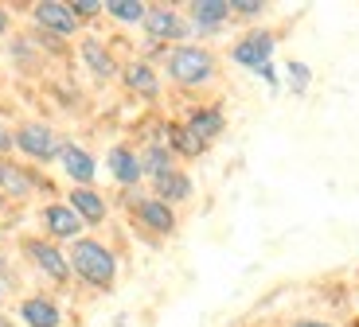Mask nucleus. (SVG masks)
I'll use <instances>...</instances> for the list:
<instances>
[{
    "instance_id": "nucleus-1",
    "label": "nucleus",
    "mask_w": 359,
    "mask_h": 327,
    "mask_svg": "<svg viewBox=\"0 0 359 327\" xmlns=\"http://www.w3.org/2000/svg\"><path fill=\"white\" fill-rule=\"evenodd\" d=\"M164 74L180 90H203L219 78V59L203 43H180L168 47V55H164Z\"/></svg>"
},
{
    "instance_id": "nucleus-2",
    "label": "nucleus",
    "mask_w": 359,
    "mask_h": 327,
    "mask_svg": "<svg viewBox=\"0 0 359 327\" xmlns=\"http://www.w3.org/2000/svg\"><path fill=\"white\" fill-rule=\"evenodd\" d=\"M67 261H71V273L79 277L82 284H90V288H98V292L114 288V281H117V253L106 246V242H98V238L71 242Z\"/></svg>"
},
{
    "instance_id": "nucleus-3",
    "label": "nucleus",
    "mask_w": 359,
    "mask_h": 327,
    "mask_svg": "<svg viewBox=\"0 0 359 327\" xmlns=\"http://www.w3.org/2000/svg\"><path fill=\"white\" fill-rule=\"evenodd\" d=\"M20 253H24V261L32 269H36L43 281L51 284H67L71 281V261H67V249L55 246L51 238H43V234H27V238H20Z\"/></svg>"
},
{
    "instance_id": "nucleus-4",
    "label": "nucleus",
    "mask_w": 359,
    "mask_h": 327,
    "mask_svg": "<svg viewBox=\"0 0 359 327\" xmlns=\"http://www.w3.org/2000/svg\"><path fill=\"white\" fill-rule=\"evenodd\" d=\"M12 137H16V152L27 164H55L59 148H63V137L55 133L47 121H24L12 129Z\"/></svg>"
},
{
    "instance_id": "nucleus-5",
    "label": "nucleus",
    "mask_w": 359,
    "mask_h": 327,
    "mask_svg": "<svg viewBox=\"0 0 359 327\" xmlns=\"http://www.w3.org/2000/svg\"><path fill=\"white\" fill-rule=\"evenodd\" d=\"M141 27H144V36H149V43H156V47H164V43H176L180 47L184 39L191 36L188 16H184L176 4H149Z\"/></svg>"
},
{
    "instance_id": "nucleus-6",
    "label": "nucleus",
    "mask_w": 359,
    "mask_h": 327,
    "mask_svg": "<svg viewBox=\"0 0 359 327\" xmlns=\"http://www.w3.org/2000/svg\"><path fill=\"white\" fill-rule=\"evenodd\" d=\"M36 191H51V183H47L36 168H27V164H16V160L0 156V199H8V203H24V199H32Z\"/></svg>"
},
{
    "instance_id": "nucleus-7",
    "label": "nucleus",
    "mask_w": 359,
    "mask_h": 327,
    "mask_svg": "<svg viewBox=\"0 0 359 327\" xmlns=\"http://www.w3.org/2000/svg\"><path fill=\"white\" fill-rule=\"evenodd\" d=\"M32 24L55 39H71L82 27L79 16L71 12V0H39V4H32Z\"/></svg>"
},
{
    "instance_id": "nucleus-8",
    "label": "nucleus",
    "mask_w": 359,
    "mask_h": 327,
    "mask_svg": "<svg viewBox=\"0 0 359 327\" xmlns=\"http://www.w3.org/2000/svg\"><path fill=\"white\" fill-rule=\"evenodd\" d=\"M273 51H278V36H273L269 27H254V32H246V36L234 39L231 59L238 62V67H246V71L258 74L262 67H266V62L273 59Z\"/></svg>"
},
{
    "instance_id": "nucleus-9",
    "label": "nucleus",
    "mask_w": 359,
    "mask_h": 327,
    "mask_svg": "<svg viewBox=\"0 0 359 327\" xmlns=\"http://www.w3.org/2000/svg\"><path fill=\"white\" fill-rule=\"evenodd\" d=\"M39 226H43V238H51L55 246H63V242L71 246V242L86 238V222H82L63 199H59V203H47L43 211H39Z\"/></svg>"
},
{
    "instance_id": "nucleus-10",
    "label": "nucleus",
    "mask_w": 359,
    "mask_h": 327,
    "mask_svg": "<svg viewBox=\"0 0 359 327\" xmlns=\"http://www.w3.org/2000/svg\"><path fill=\"white\" fill-rule=\"evenodd\" d=\"M129 211H133V218L141 222L144 230L161 234V238H168V234H176V207L161 203V199H153V195H129Z\"/></svg>"
},
{
    "instance_id": "nucleus-11",
    "label": "nucleus",
    "mask_w": 359,
    "mask_h": 327,
    "mask_svg": "<svg viewBox=\"0 0 359 327\" xmlns=\"http://www.w3.org/2000/svg\"><path fill=\"white\" fill-rule=\"evenodd\" d=\"M55 164L63 168V176L71 179V187H94V179H98V160H94V152H86L74 141H63Z\"/></svg>"
},
{
    "instance_id": "nucleus-12",
    "label": "nucleus",
    "mask_w": 359,
    "mask_h": 327,
    "mask_svg": "<svg viewBox=\"0 0 359 327\" xmlns=\"http://www.w3.org/2000/svg\"><path fill=\"white\" fill-rule=\"evenodd\" d=\"M184 129H188L191 137H196L199 144H211L223 137V129H226V113H223V106L219 102H211V106H196V109H188V117H184Z\"/></svg>"
},
{
    "instance_id": "nucleus-13",
    "label": "nucleus",
    "mask_w": 359,
    "mask_h": 327,
    "mask_svg": "<svg viewBox=\"0 0 359 327\" xmlns=\"http://www.w3.org/2000/svg\"><path fill=\"white\" fill-rule=\"evenodd\" d=\"M106 168H109V176H114V183L126 187V191H133V187L144 179L141 152H137L133 144H114V148L106 152Z\"/></svg>"
},
{
    "instance_id": "nucleus-14",
    "label": "nucleus",
    "mask_w": 359,
    "mask_h": 327,
    "mask_svg": "<svg viewBox=\"0 0 359 327\" xmlns=\"http://www.w3.org/2000/svg\"><path fill=\"white\" fill-rule=\"evenodd\" d=\"M121 86H126L133 97L156 102V97H161V90H164V82H161V74H156V67L149 59H133V62H126V67H121Z\"/></svg>"
},
{
    "instance_id": "nucleus-15",
    "label": "nucleus",
    "mask_w": 359,
    "mask_h": 327,
    "mask_svg": "<svg viewBox=\"0 0 359 327\" xmlns=\"http://www.w3.org/2000/svg\"><path fill=\"white\" fill-rule=\"evenodd\" d=\"M79 55H82V62H86V71L94 74L98 82L121 78V67H117L114 51L106 47V39H98V36H82V43H79Z\"/></svg>"
},
{
    "instance_id": "nucleus-16",
    "label": "nucleus",
    "mask_w": 359,
    "mask_h": 327,
    "mask_svg": "<svg viewBox=\"0 0 359 327\" xmlns=\"http://www.w3.org/2000/svg\"><path fill=\"white\" fill-rule=\"evenodd\" d=\"M67 207H71L86 226H102V222L109 218V199L98 187H71V191H67Z\"/></svg>"
},
{
    "instance_id": "nucleus-17",
    "label": "nucleus",
    "mask_w": 359,
    "mask_h": 327,
    "mask_svg": "<svg viewBox=\"0 0 359 327\" xmlns=\"http://www.w3.org/2000/svg\"><path fill=\"white\" fill-rule=\"evenodd\" d=\"M149 187H153V199H161V203H168V207H180V203H188L191 195H196V183H191V176L184 168H172V172H164V176H156V179H149Z\"/></svg>"
},
{
    "instance_id": "nucleus-18",
    "label": "nucleus",
    "mask_w": 359,
    "mask_h": 327,
    "mask_svg": "<svg viewBox=\"0 0 359 327\" xmlns=\"http://www.w3.org/2000/svg\"><path fill=\"white\" fill-rule=\"evenodd\" d=\"M226 20H231V0H191L188 4V24H191V32H199V36L219 32Z\"/></svg>"
},
{
    "instance_id": "nucleus-19",
    "label": "nucleus",
    "mask_w": 359,
    "mask_h": 327,
    "mask_svg": "<svg viewBox=\"0 0 359 327\" xmlns=\"http://www.w3.org/2000/svg\"><path fill=\"white\" fill-rule=\"evenodd\" d=\"M20 323L24 327H63V312L51 296H24L20 300Z\"/></svg>"
},
{
    "instance_id": "nucleus-20",
    "label": "nucleus",
    "mask_w": 359,
    "mask_h": 327,
    "mask_svg": "<svg viewBox=\"0 0 359 327\" xmlns=\"http://www.w3.org/2000/svg\"><path fill=\"white\" fill-rule=\"evenodd\" d=\"M164 144L172 148V156H176V160H199L207 152V144H199L196 137L184 129V121H168V125H164Z\"/></svg>"
},
{
    "instance_id": "nucleus-21",
    "label": "nucleus",
    "mask_w": 359,
    "mask_h": 327,
    "mask_svg": "<svg viewBox=\"0 0 359 327\" xmlns=\"http://www.w3.org/2000/svg\"><path fill=\"white\" fill-rule=\"evenodd\" d=\"M141 168H144V179H156L176 168V156H172V148L164 141H149L141 148Z\"/></svg>"
},
{
    "instance_id": "nucleus-22",
    "label": "nucleus",
    "mask_w": 359,
    "mask_h": 327,
    "mask_svg": "<svg viewBox=\"0 0 359 327\" xmlns=\"http://www.w3.org/2000/svg\"><path fill=\"white\" fill-rule=\"evenodd\" d=\"M144 12H149V4H141V0H106V16L117 24H141Z\"/></svg>"
},
{
    "instance_id": "nucleus-23",
    "label": "nucleus",
    "mask_w": 359,
    "mask_h": 327,
    "mask_svg": "<svg viewBox=\"0 0 359 327\" xmlns=\"http://www.w3.org/2000/svg\"><path fill=\"white\" fill-rule=\"evenodd\" d=\"M309 82H313V71H309V62L293 59V62H289V90H293V94H305Z\"/></svg>"
},
{
    "instance_id": "nucleus-24",
    "label": "nucleus",
    "mask_w": 359,
    "mask_h": 327,
    "mask_svg": "<svg viewBox=\"0 0 359 327\" xmlns=\"http://www.w3.org/2000/svg\"><path fill=\"white\" fill-rule=\"evenodd\" d=\"M71 12L79 16V24H86V20H98L106 12V4L102 0H71Z\"/></svg>"
},
{
    "instance_id": "nucleus-25",
    "label": "nucleus",
    "mask_w": 359,
    "mask_h": 327,
    "mask_svg": "<svg viewBox=\"0 0 359 327\" xmlns=\"http://www.w3.org/2000/svg\"><path fill=\"white\" fill-rule=\"evenodd\" d=\"M262 12H266L262 0H231V16H238V20H258Z\"/></svg>"
},
{
    "instance_id": "nucleus-26",
    "label": "nucleus",
    "mask_w": 359,
    "mask_h": 327,
    "mask_svg": "<svg viewBox=\"0 0 359 327\" xmlns=\"http://www.w3.org/2000/svg\"><path fill=\"white\" fill-rule=\"evenodd\" d=\"M16 152V137H12V129L4 121H0V156H12Z\"/></svg>"
},
{
    "instance_id": "nucleus-27",
    "label": "nucleus",
    "mask_w": 359,
    "mask_h": 327,
    "mask_svg": "<svg viewBox=\"0 0 359 327\" xmlns=\"http://www.w3.org/2000/svg\"><path fill=\"white\" fill-rule=\"evenodd\" d=\"M285 327H336V323H328V319H316V316H301V319H289Z\"/></svg>"
},
{
    "instance_id": "nucleus-28",
    "label": "nucleus",
    "mask_w": 359,
    "mask_h": 327,
    "mask_svg": "<svg viewBox=\"0 0 359 327\" xmlns=\"http://www.w3.org/2000/svg\"><path fill=\"white\" fill-rule=\"evenodd\" d=\"M8 27H12V12L4 8V4H0V39L8 36Z\"/></svg>"
},
{
    "instance_id": "nucleus-29",
    "label": "nucleus",
    "mask_w": 359,
    "mask_h": 327,
    "mask_svg": "<svg viewBox=\"0 0 359 327\" xmlns=\"http://www.w3.org/2000/svg\"><path fill=\"white\" fill-rule=\"evenodd\" d=\"M262 82H269V86H278V71H273V62H266V67H262Z\"/></svg>"
},
{
    "instance_id": "nucleus-30",
    "label": "nucleus",
    "mask_w": 359,
    "mask_h": 327,
    "mask_svg": "<svg viewBox=\"0 0 359 327\" xmlns=\"http://www.w3.org/2000/svg\"><path fill=\"white\" fill-rule=\"evenodd\" d=\"M0 327H16V323H12V316H4V312H0Z\"/></svg>"
},
{
    "instance_id": "nucleus-31",
    "label": "nucleus",
    "mask_w": 359,
    "mask_h": 327,
    "mask_svg": "<svg viewBox=\"0 0 359 327\" xmlns=\"http://www.w3.org/2000/svg\"><path fill=\"white\" fill-rule=\"evenodd\" d=\"M4 292H8V284H4V281H0V304H4Z\"/></svg>"
},
{
    "instance_id": "nucleus-32",
    "label": "nucleus",
    "mask_w": 359,
    "mask_h": 327,
    "mask_svg": "<svg viewBox=\"0 0 359 327\" xmlns=\"http://www.w3.org/2000/svg\"><path fill=\"white\" fill-rule=\"evenodd\" d=\"M0 238H4V230H0Z\"/></svg>"
},
{
    "instance_id": "nucleus-33",
    "label": "nucleus",
    "mask_w": 359,
    "mask_h": 327,
    "mask_svg": "<svg viewBox=\"0 0 359 327\" xmlns=\"http://www.w3.org/2000/svg\"><path fill=\"white\" fill-rule=\"evenodd\" d=\"M355 327H359V319H355Z\"/></svg>"
}]
</instances>
